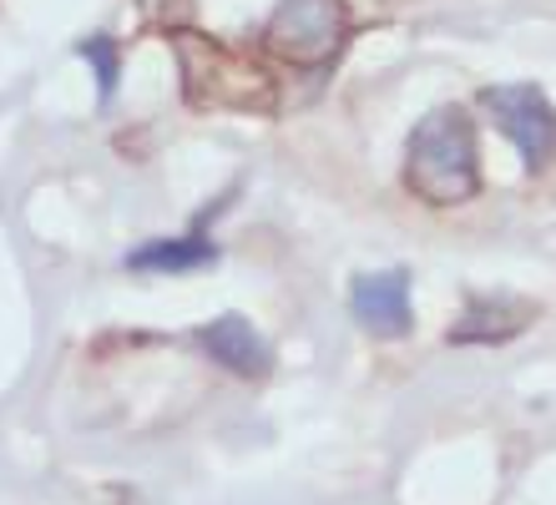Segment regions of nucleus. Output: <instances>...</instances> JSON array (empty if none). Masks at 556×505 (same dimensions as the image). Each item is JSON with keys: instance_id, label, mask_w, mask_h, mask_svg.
Returning a JSON list of instances; mask_svg holds the SVG:
<instances>
[{"instance_id": "obj_1", "label": "nucleus", "mask_w": 556, "mask_h": 505, "mask_svg": "<svg viewBox=\"0 0 556 505\" xmlns=\"http://www.w3.org/2000/svg\"><path fill=\"white\" fill-rule=\"evenodd\" d=\"M405 188L430 207H460L481 192L476 122L466 106H435L415 122L405 142Z\"/></svg>"}, {"instance_id": "obj_2", "label": "nucleus", "mask_w": 556, "mask_h": 505, "mask_svg": "<svg viewBox=\"0 0 556 505\" xmlns=\"http://www.w3.org/2000/svg\"><path fill=\"white\" fill-rule=\"evenodd\" d=\"M177 72H182V97L198 112H274L278 91L274 76L258 61L238 56L233 46L198 36V30H173Z\"/></svg>"}, {"instance_id": "obj_3", "label": "nucleus", "mask_w": 556, "mask_h": 505, "mask_svg": "<svg viewBox=\"0 0 556 505\" xmlns=\"http://www.w3.org/2000/svg\"><path fill=\"white\" fill-rule=\"evenodd\" d=\"M264 41L278 61L319 72L350 41V5L344 0H278L264 26Z\"/></svg>"}, {"instance_id": "obj_4", "label": "nucleus", "mask_w": 556, "mask_h": 505, "mask_svg": "<svg viewBox=\"0 0 556 505\" xmlns=\"http://www.w3.org/2000/svg\"><path fill=\"white\" fill-rule=\"evenodd\" d=\"M481 106L491 112L511 147L521 152L531 173H542L556 162V106L546 101L542 87H531V81H501V87H485L481 91Z\"/></svg>"}, {"instance_id": "obj_5", "label": "nucleus", "mask_w": 556, "mask_h": 505, "mask_svg": "<svg viewBox=\"0 0 556 505\" xmlns=\"http://www.w3.org/2000/svg\"><path fill=\"white\" fill-rule=\"evenodd\" d=\"M350 308L359 318V329L375 333V339H405L415 329V314H410V274H365L354 278L350 289Z\"/></svg>"}, {"instance_id": "obj_6", "label": "nucleus", "mask_w": 556, "mask_h": 505, "mask_svg": "<svg viewBox=\"0 0 556 505\" xmlns=\"http://www.w3.org/2000/svg\"><path fill=\"white\" fill-rule=\"evenodd\" d=\"M198 344H203L207 359H218L238 379H264L274 369V349L264 344V333L253 329L243 314L213 318L207 329H198Z\"/></svg>"}, {"instance_id": "obj_7", "label": "nucleus", "mask_w": 556, "mask_h": 505, "mask_svg": "<svg viewBox=\"0 0 556 505\" xmlns=\"http://www.w3.org/2000/svg\"><path fill=\"white\" fill-rule=\"evenodd\" d=\"M536 318V303L516 299V293H491V299H470L460 308V318L451 324V344H506L521 329H531Z\"/></svg>"}, {"instance_id": "obj_8", "label": "nucleus", "mask_w": 556, "mask_h": 505, "mask_svg": "<svg viewBox=\"0 0 556 505\" xmlns=\"http://www.w3.org/2000/svg\"><path fill=\"white\" fill-rule=\"evenodd\" d=\"M213 258H218V248L203 238H157V243L127 253V268L132 274H192V268H207Z\"/></svg>"}, {"instance_id": "obj_9", "label": "nucleus", "mask_w": 556, "mask_h": 505, "mask_svg": "<svg viewBox=\"0 0 556 505\" xmlns=\"http://www.w3.org/2000/svg\"><path fill=\"white\" fill-rule=\"evenodd\" d=\"M76 56H87L97 66V87H102V101L117 91V41L112 36H87L76 46Z\"/></svg>"}, {"instance_id": "obj_10", "label": "nucleus", "mask_w": 556, "mask_h": 505, "mask_svg": "<svg viewBox=\"0 0 556 505\" xmlns=\"http://www.w3.org/2000/svg\"><path fill=\"white\" fill-rule=\"evenodd\" d=\"M188 0H142V15L152 21V26H173L182 30V21H188Z\"/></svg>"}]
</instances>
